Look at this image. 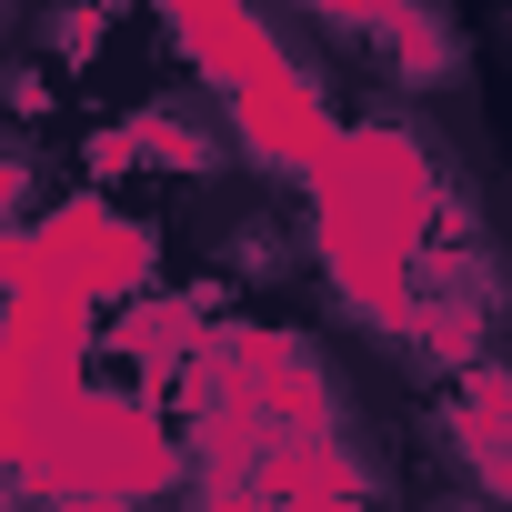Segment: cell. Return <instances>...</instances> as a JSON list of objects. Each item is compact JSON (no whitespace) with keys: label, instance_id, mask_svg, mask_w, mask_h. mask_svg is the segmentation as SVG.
<instances>
[{"label":"cell","instance_id":"cell-1","mask_svg":"<svg viewBox=\"0 0 512 512\" xmlns=\"http://www.w3.org/2000/svg\"><path fill=\"white\" fill-rule=\"evenodd\" d=\"M181 482V432L151 392H81L41 462H31V502L41 512H151L161 492Z\"/></svg>","mask_w":512,"mask_h":512},{"label":"cell","instance_id":"cell-2","mask_svg":"<svg viewBox=\"0 0 512 512\" xmlns=\"http://www.w3.org/2000/svg\"><path fill=\"white\" fill-rule=\"evenodd\" d=\"M302 191H312V221H352V231L412 251V262L442 241V211H452L432 141L402 131V121H352V131L322 151V171H312Z\"/></svg>","mask_w":512,"mask_h":512},{"label":"cell","instance_id":"cell-3","mask_svg":"<svg viewBox=\"0 0 512 512\" xmlns=\"http://www.w3.org/2000/svg\"><path fill=\"white\" fill-rule=\"evenodd\" d=\"M221 131H231L241 161H262V171H282V181H312L322 151L342 141V121H332V101H322L312 71H272V81L231 91V101H221Z\"/></svg>","mask_w":512,"mask_h":512},{"label":"cell","instance_id":"cell-4","mask_svg":"<svg viewBox=\"0 0 512 512\" xmlns=\"http://www.w3.org/2000/svg\"><path fill=\"white\" fill-rule=\"evenodd\" d=\"M161 41H171L201 81H221V101L251 91V81H272V71H292L282 31H272V21H251V11H231V0H211V11H171Z\"/></svg>","mask_w":512,"mask_h":512},{"label":"cell","instance_id":"cell-5","mask_svg":"<svg viewBox=\"0 0 512 512\" xmlns=\"http://www.w3.org/2000/svg\"><path fill=\"white\" fill-rule=\"evenodd\" d=\"M322 31H342V41L382 51V61H392V81H412V91L462 81V21H442V11H342V21H322Z\"/></svg>","mask_w":512,"mask_h":512},{"label":"cell","instance_id":"cell-6","mask_svg":"<svg viewBox=\"0 0 512 512\" xmlns=\"http://www.w3.org/2000/svg\"><path fill=\"white\" fill-rule=\"evenodd\" d=\"M442 442L472 462L482 502H512V372H472L442 402Z\"/></svg>","mask_w":512,"mask_h":512},{"label":"cell","instance_id":"cell-7","mask_svg":"<svg viewBox=\"0 0 512 512\" xmlns=\"http://www.w3.org/2000/svg\"><path fill=\"white\" fill-rule=\"evenodd\" d=\"M91 171H101V181H121V171H211V131H201L191 111L151 101V111L91 131Z\"/></svg>","mask_w":512,"mask_h":512},{"label":"cell","instance_id":"cell-8","mask_svg":"<svg viewBox=\"0 0 512 512\" xmlns=\"http://www.w3.org/2000/svg\"><path fill=\"white\" fill-rule=\"evenodd\" d=\"M231 272H241V282L292 272V231H282V221H241V231H231Z\"/></svg>","mask_w":512,"mask_h":512},{"label":"cell","instance_id":"cell-9","mask_svg":"<svg viewBox=\"0 0 512 512\" xmlns=\"http://www.w3.org/2000/svg\"><path fill=\"white\" fill-rule=\"evenodd\" d=\"M31 191H41V171H31V151L0 131V231H21V211H31Z\"/></svg>","mask_w":512,"mask_h":512},{"label":"cell","instance_id":"cell-10","mask_svg":"<svg viewBox=\"0 0 512 512\" xmlns=\"http://www.w3.org/2000/svg\"><path fill=\"white\" fill-rule=\"evenodd\" d=\"M0 101H11L21 121H41V111H51V81H41V71H0Z\"/></svg>","mask_w":512,"mask_h":512},{"label":"cell","instance_id":"cell-11","mask_svg":"<svg viewBox=\"0 0 512 512\" xmlns=\"http://www.w3.org/2000/svg\"><path fill=\"white\" fill-rule=\"evenodd\" d=\"M51 51H61V61H91V51H101V21H91V11L51 21Z\"/></svg>","mask_w":512,"mask_h":512},{"label":"cell","instance_id":"cell-12","mask_svg":"<svg viewBox=\"0 0 512 512\" xmlns=\"http://www.w3.org/2000/svg\"><path fill=\"white\" fill-rule=\"evenodd\" d=\"M432 512H492V502H482V492H442Z\"/></svg>","mask_w":512,"mask_h":512},{"label":"cell","instance_id":"cell-13","mask_svg":"<svg viewBox=\"0 0 512 512\" xmlns=\"http://www.w3.org/2000/svg\"><path fill=\"white\" fill-rule=\"evenodd\" d=\"M502 41H512V21H502Z\"/></svg>","mask_w":512,"mask_h":512}]
</instances>
